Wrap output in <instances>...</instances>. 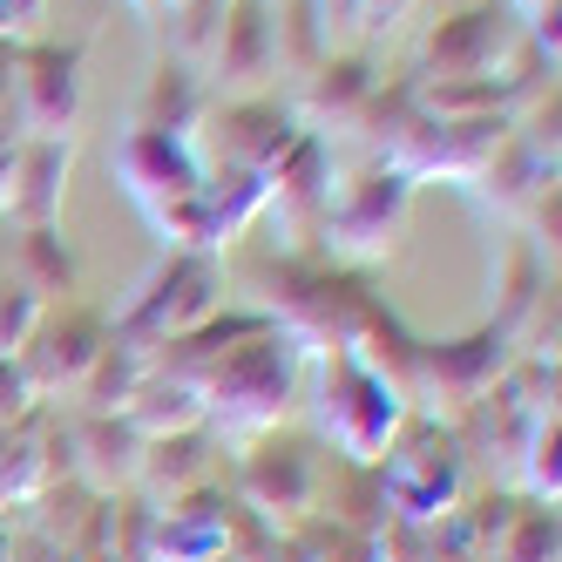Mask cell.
<instances>
[{
	"label": "cell",
	"mask_w": 562,
	"mask_h": 562,
	"mask_svg": "<svg viewBox=\"0 0 562 562\" xmlns=\"http://www.w3.org/2000/svg\"><path fill=\"white\" fill-rule=\"evenodd\" d=\"M196 393H204L211 434H245L251 440V434L285 427L292 400H299V339L265 318L251 339H237L217 367L196 380Z\"/></svg>",
	"instance_id": "6da1fadb"
},
{
	"label": "cell",
	"mask_w": 562,
	"mask_h": 562,
	"mask_svg": "<svg viewBox=\"0 0 562 562\" xmlns=\"http://www.w3.org/2000/svg\"><path fill=\"white\" fill-rule=\"evenodd\" d=\"M407 420H414L407 386H393L352 346L326 352V373H318V434H326L352 468H380V454L393 448V434Z\"/></svg>",
	"instance_id": "7a4b0ae2"
},
{
	"label": "cell",
	"mask_w": 562,
	"mask_h": 562,
	"mask_svg": "<svg viewBox=\"0 0 562 562\" xmlns=\"http://www.w3.org/2000/svg\"><path fill=\"white\" fill-rule=\"evenodd\" d=\"M380 502L393 521H440L461 495H468V448L454 440V427L440 420H407L393 434V448L380 454Z\"/></svg>",
	"instance_id": "3957f363"
},
{
	"label": "cell",
	"mask_w": 562,
	"mask_h": 562,
	"mask_svg": "<svg viewBox=\"0 0 562 562\" xmlns=\"http://www.w3.org/2000/svg\"><path fill=\"white\" fill-rule=\"evenodd\" d=\"M318 488H326V454L305 434H251L245 461H237V502L271 529H292V521L318 515Z\"/></svg>",
	"instance_id": "277c9868"
},
{
	"label": "cell",
	"mask_w": 562,
	"mask_h": 562,
	"mask_svg": "<svg viewBox=\"0 0 562 562\" xmlns=\"http://www.w3.org/2000/svg\"><path fill=\"white\" fill-rule=\"evenodd\" d=\"M508 333L502 326H481L468 339H448V346H414V380H407V400H420L427 414H448V427L488 393L502 373H508Z\"/></svg>",
	"instance_id": "5b68a950"
},
{
	"label": "cell",
	"mask_w": 562,
	"mask_h": 562,
	"mask_svg": "<svg viewBox=\"0 0 562 562\" xmlns=\"http://www.w3.org/2000/svg\"><path fill=\"white\" fill-rule=\"evenodd\" d=\"M407 204H414V177H400L393 164H373L326 196L318 231H326V245L339 258H380L407 224Z\"/></svg>",
	"instance_id": "8992f818"
},
{
	"label": "cell",
	"mask_w": 562,
	"mask_h": 562,
	"mask_svg": "<svg viewBox=\"0 0 562 562\" xmlns=\"http://www.w3.org/2000/svg\"><path fill=\"white\" fill-rule=\"evenodd\" d=\"M211 312H217V271L196 258V251H183V258H170L164 271L149 278L143 299H136L123 318H115V339H130L136 352H156L164 339L204 326Z\"/></svg>",
	"instance_id": "52a82bcc"
},
{
	"label": "cell",
	"mask_w": 562,
	"mask_h": 562,
	"mask_svg": "<svg viewBox=\"0 0 562 562\" xmlns=\"http://www.w3.org/2000/svg\"><path fill=\"white\" fill-rule=\"evenodd\" d=\"M102 339H109V318H102V312H82V305L42 312V326H34L27 346L14 352L21 373H27V386H34V400L75 393V380L89 373V359L102 352Z\"/></svg>",
	"instance_id": "ba28073f"
},
{
	"label": "cell",
	"mask_w": 562,
	"mask_h": 562,
	"mask_svg": "<svg viewBox=\"0 0 562 562\" xmlns=\"http://www.w3.org/2000/svg\"><path fill=\"white\" fill-rule=\"evenodd\" d=\"M211 89H224L231 102H245V95H265V82L278 75V21L265 0H231L224 8V27H217V42H211Z\"/></svg>",
	"instance_id": "9c48e42d"
},
{
	"label": "cell",
	"mask_w": 562,
	"mask_h": 562,
	"mask_svg": "<svg viewBox=\"0 0 562 562\" xmlns=\"http://www.w3.org/2000/svg\"><path fill=\"white\" fill-rule=\"evenodd\" d=\"M14 109H21V123L27 136H68L75 123V109H82V48H21L14 55Z\"/></svg>",
	"instance_id": "30bf717a"
},
{
	"label": "cell",
	"mask_w": 562,
	"mask_h": 562,
	"mask_svg": "<svg viewBox=\"0 0 562 562\" xmlns=\"http://www.w3.org/2000/svg\"><path fill=\"white\" fill-rule=\"evenodd\" d=\"M68 440H75V481L89 495H130L136 468H143V434L123 414H68Z\"/></svg>",
	"instance_id": "8fae6325"
},
{
	"label": "cell",
	"mask_w": 562,
	"mask_h": 562,
	"mask_svg": "<svg viewBox=\"0 0 562 562\" xmlns=\"http://www.w3.org/2000/svg\"><path fill=\"white\" fill-rule=\"evenodd\" d=\"M217 440L224 434H211V427H196V434H170V440H143V468H136V495L149 502V508H170V502H183V495H196V488H211L217 481Z\"/></svg>",
	"instance_id": "7c38bea8"
},
{
	"label": "cell",
	"mask_w": 562,
	"mask_h": 562,
	"mask_svg": "<svg viewBox=\"0 0 562 562\" xmlns=\"http://www.w3.org/2000/svg\"><path fill=\"white\" fill-rule=\"evenodd\" d=\"M217 130H224V156H217V164H224V170H258V177L305 136L299 115H292L285 102H271V95L224 102V109H217Z\"/></svg>",
	"instance_id": "4fadbf2b"
},
{
	"label": "cell",
	"mask_w": 562,
	"mask_h": 562,
	"mask_svg": "<svg viewBox=\"0 0 562 562\" xmlns=\"http://www.w3.org/2000/svg\"><path fill=\"white\" fill-rule=\"evenodd\" d=\"M204 109H211L204 75L170 55V61H156V75L143 82V95L130 109V130H143V136H183L190 143V130L204 123Z\"/></svg>",
	"instance_id": "5bb4252c"
},
{
	"label": "cell",
	"mask_w": 562,
	"mask_h": 562,
	"mask_svg": "<svg viewBox=\"0 0 562 562\" xmlns=\"http://www.w3.org/2000/svg\"><path fill=\"white\" fill-rule=\"evenodd\" d=\"M68 164H75V143H68V136H27V143H21V164H14V196H8V217H14L21 231L55 224V217H61Z\"/></svg>",
	"instance_id": "9a60e30c"
},
{
	"label": "cell",
	"mask_w": 562,
	"mask_h": 562,
	"mask_svg": "<svg viewBox=\"0 0 562 562\" xmlns=\"http://www.w3.org/2000/svg\"><path fill=\"white\" fill-rule=\"evenodd\" d=\"M502 42H508V27H502L495 8H461V14H448L427 34V75L434 82L440 75H488Z\"/></svg>",
	"instance_id": "2e32d148"
},
{
	"label": "cell",
	"mask_w": 562,
	"mask_h": 562,
	"mask_svg": "<svg viewBox=\"0 0 562 562\" xmlns=\"http://www.w3.org/2000/svg\"><path fill=\"white\" fill-rule=\"evenodd\" d=\"M373 95H380V82H373V61H359V55L312 61V75H305V115L318 123V136L352 130L359 115H367V102H373Z\"/></svg>",
	"instance_id": "e0dca14e"
},
{
	"label": "cell",
	"mask_w": 562,
	"mask_h": 562,
	"mask_svg": "<svg viewBox=\"0 0 562 562\" xmlns=\"http://www.w3.org/2000/svg\"><path fill=\"white\" fill-rule=\"evenodd\" d=\"M143 373H149V352H136L130 339H115V326H109L102 352L89 359V373L75 380L68 414H123V407H130V393L143 386Z\"/></svg>",
	"instance_id": "ac0fdd59"
},
{
	"label": "cell",
	"mask_w": 562,
	"mask_h": 562,
	"mask_svg": "<svg viewBox=\"0 0 562 562\" xmlns=\"http://www.w3.org/2000/svg\"><path fill=\"white\" fill-rule=\"evenodd\" d=\"M123 420L143 434V440H170V434H196V427H211L204 420V393L170 380V373H143V386L130 393V407Z\"/></svg>",
	"instance_id": "d6986e66"
},
{
	"label": "cell",
	"mask_w": 562,
	"mask_h": 562,
	"mask_svg": "<svg viewBox=\"0 0 562 562\" xmlns=\"http://www.w3.org/2000/svg\"><path fill=\"white\" fill-rule=\"evenodd\" d=\"M265 562H373V536L346 529L333 515H305L292 529H278Z\"/></svg>",
	"instance_id": "ffe728a7"
},
{
	"label": "cell",
	"mask_w": 562,
	"mask_h": 562,
	"mask_svg": "<svg viewBox=\"0 0 562 562\" xmlns=\"http://www.w3.org/2000/svg\"><path fill=\"white\" fill-rule=\"evenodd\" d=\"M42 488H55V474H48V454H42V434H34V414L14 420V427H0V515L34 502Z\"/></svg>",
	"instance_id": "44dd1931"
},
{
	"label": "cell",
	"mask_w": 562,
	"mask_h": 562,
	"mask_svg": "<svg viewBox=\"0 0 562 562\" xmlns=\"http://www.w3.org/2000/svg\"><path fill=\"white\" fill-rule=\"evenodd\" d=\"M14 265H21V278H14V285L42 292V299L75 285V258H68V245H61V231H55V224H34V231H21V237H14Z\"/></svg>",
	"instance_id": "7402d4cb"
},
{
	"label": "cell",
	"mask_w": 562,
	"mask_h": 562,
	"mask_svg": "<svg viewBox=\"0 0 562 562\" xmlns=\"http://www.w3.org/2000/svg\"><path fill=\"white\" fill-rule=\"evenodd\" d=\"M102 495H89L82 481H55V488L34 495V536H42L48 549H75L89 529V515H95Z\"/></svg>",
	"instance_id": "603a6c76"
},
{
	"label": "cell",
	"mask_w": 562,
	"mask_h": 562,
	"mask_svg": "<svg viewBox=\"0 0 562 562\" xmlns=\"http://www.w3.org/2000/svg\"><path fill=\"white\" fill-rule=\"evenodd\" d=\"M555 549H562V536H555V508L521 502V515L502 529V542H495L488 562H555Z\"/></svg>",
	"instance_id": "cb8c5ba5"
},
{
	"label": "cell",
	"mask_w": 562,
	"mask_h": 562,
	"mask_svg": "<svg viewBox=\"0 0 562 562\" xmlns=\"http://www.w3.org/2000/svg\"><path fill=\"white\" fill-rule=\"evenodd\" d=\"M224 8H231V0H177V8H170V21H177V61H190L196 75H204V61H211Z\"/></svg>",
	"instance_id": "d4e9b609"
},
{
	"label": "cell",
	"mask_w": 562,
	"mask_h": 562,
	"mask_svg": "<svg viewBox=\"0 0 562 562\" xmlns=\"http://www.w3.org/2000/svg\"><path fill=\"white\" fill-rule=\"evenodd\" d=\"M42 312H48L42 292H27V285H0V359H14V352L27 346V333L42 326Z\"/></svg>",
	"instance_id": "484cf974"
},
{
	"label": "cell",
	"mask_w": 562,
	"mask_h": 562,
	"mask_svg": "<svg viewBox=\"0 0 562 562\" xmlns=\"http://www.w3.org/2000/svg\"><path fill=\"white\" fill-rule=\"evenodd\" d=\"M42 400H34V386H27V373H21V359H0V427H14V420H27Z\"/></svg>",
	"instance_id": "4316f807"
},
{
	"label": "cell",
	"mask_w": 562,
	"mask_h": 562,
	"mask_svg": "<svg viewBox=\"0 0 562 562\" xmlns=\"http://www.w3.org/2000/svg\"><path fill=\"white\" fill-rule=\"evenodd\" d=\"M14 164H21V136L0 130V217H8V196H14Z\"/></svg>",
	"instance_id": "83f0119b"
},
{
	"label": "cell",
	"mask_w": 562,
	"mask_h": 562,
	"mask_svg": "<svg viewBox=\"0 0 562 562\" xmlns=\"http://www.w3.org/2000/svg\"><path fill=\"white\" fill-rule=\"evenodd\" d=\"M312 8H318V21H326V27H352L359 21V0H312Z\"/></svg>",
	"instance_id": "f1b7e54d"
},
{
	"label": "cell",
	"mask_w": 562,
	"mask_h": 562,
	"mask_svg": "<svg viewBox=\"0 0 562 562\" xmlns=\"http://www.w3.org/2000/svg\"><path fill=\"white\" fill-rule=\"evenodd\" d=\"M400 8H407V0H359V21H367V27H386Z\"/></svg>",
	"instance_id": "f546056e"
},
{
	"label": "cell",
	"mask_w": 562,
	"mask_h": 562,
	"mask_svg": "<svg viewBox=\"0 0 562 562\" xmlns=\"http://www.w3.org/2000/svg\"><path fill=\"white\" fill-rule=\"evenodd\" d=\"M0 562H14V529H8V515H0Z\"/></svg>",
	"instance_id": "4dcf8cb0"
},
{
	"label": "cell",
	"mask_w": 562,
	"mask_h": 562,
	"mask_svg": "<svg viewBox=\"0 0 562 562\" xmlns=\"http://www.w3.org/2000/svg\"><path fill=\"white\" fill-rule=\"evenodd\" d=\"M515 8H521V14H529V21H536L542 8H555V0H515Z\"/></svg>",
	"instance_id": "1f68e13d"
},
{
	"label": "cell",
	"mask_w": 562,
	"mask_h": 562,
	"mask_svg": "<svg viewBox=\"0 0 562 562\" xmlns=\"http://www.w3.org/2000/svg\"><path fill=\"white\" fill-rule=\"evenodd\" d=\"M8 258H14V245H8V237H0V285H8Z\"/></svg>",
	"instance_id": "d6a6232c"
},
{
	"label": "cell",
	"mask_w": 562,
	"mask_h": 562,
	"mask_svg": "<svg viewBox=\"0 0 562 562\" xmlns=\"http://www.w3.org/2000/svg\"><path fill=\"white\" fill-rule=\"evenodd\" d=\"M130 8H143V14H156V8H164V0H130Z\"/></svg>",
	"instance_id": "836d02e7"
},
{
	"label": "cell",
	"mask_w": 562,
	"mask_h": 562,
	"mask_svg": "<svg viewBox=\"0 0 562 562\" xmlns=\"http://www.w3.org/2000/svg\"><path fill=\"white\" fill-rule=\"evenodd\" d=\"M217 562H231V555H217Z\"/></svg>",
	"instance_id": "e575fe53"
}]
</instances>
